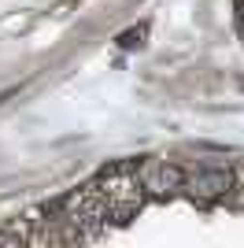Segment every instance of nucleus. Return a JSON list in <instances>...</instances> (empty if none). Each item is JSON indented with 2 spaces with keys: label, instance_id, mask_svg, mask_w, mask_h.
Segmentation results:
<instances>
[{
  "label": "nucleus",
  "instance_id": "obj_3",
  "mask_svg": "<svg viewBox=\"0 0 244 248\" xmlns=\"http://www.w3.org/2000/svg\"><path fill=\"white\" fill-rule=\"evenodd\" d=\"M141 37H144V26H137V30L122 33V37H119V45H122V48H133V45H141Z\"/></svg>",
  "mask_w": 244,
  "mask_h": 248
},
{
  "label": "nucleus",
  "instance_id": "obj_2",
  "mask_svg": "<svg viewBox=\"0 0 244 248\" xmlns=\"http://www.w3.org/2000/svg\"><path fill=\"white\" fill-rule=\"evenodd\" d=\"M229 174L226 170H189L182 182V189H189L193 197H222V193H229Z\"/></svg>",
  "mask_w": 244,
  "mask_h": 248
},
{
  "label": "nucleus",
  "instance_id": "obj_1",
  "mask_svg": "<svg viewBox=\"0 0 244 248\" xmlns=\"http://www.w3.org/2000/svg\"><path fill=\"white\" fill-rule=\"evenodd\" d=\"M137 178L144 186V197H174L185 182V170L167 163V159H144L137 167Z\"/></svg>",
  "mask_w": 244,
  "mask_h": 248
}]
</instances>
